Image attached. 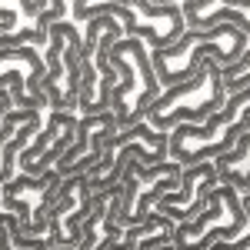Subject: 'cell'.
Segmentation results:
<instances>
[{
	"label": "cell",
	"mask_w": 250,
	"mask_h": 250,
	"mask_svg": "<svg viewBox=\"0 0 250 250\" xmlns=\"http://www.w3.org/2000/svg\"><path fill=\"white\" fill-rule=\"evenodd\" d=\"M213 170H217V184L233 187L240 197L250 190V130L237 140V147L230 154L213 160Z\"/></svg>",
	"instance_id": "4fadbf2b"
},
{
	"label": "cell",
	"mask_w": 250,
	"mask_h": 250,
	"mask_svg": "<svg viewBox=\"0 0 250 250\" xmlns=\"http://www.w3.org/2000/svg\"><path fill=\"white\" fill-rule=\"evenodd\" d=\"M240 207H244V213H247V224H250V190L240 197Z\"/></svg>",
	"instance_id": "2e32d148"
},
{
	"label": "cell",
	"mask_w": 250,
	"mask_h": 250,
	"mask_svg": "<svg viewBox=\"0 0 250 250\" xmlns=\"http://www.w3.org/2000/svg\"><path fill=\"white\" fill-rule=\"evenodd\" d=\"M217 67H227L247 50V37L230 27V23H220L213 30H187L184 37L177 40L167 50H154L150 54V67H154V77L160 83V90H170L177 83H187L197 74V67L204 63V57H210Z\"/></svg>",
	"instance_id": "277c9868"
},
{
	"label": "cell",
	"mask_w": 250,
	"mask_h": 250,
	"mask_svg": "<svg viewBox=\"0 0 250 250\" xmlns=\"http://www.w3.org/2000/svg\"><path fill=\"white\" fill-rule=\"evenodd\" d=\"M77 114H63V110H47V124H43V130H40L17 157V173H27L34 164H37L40 157L47 154L54 144H57L63 134H70V130H77Z\"/></svg>",
	"instance_id": "8fae6325"
},
{
	"label": "cell",
	"mask_w": 250,
	"mask_h": 250,
	"mask_svg": "<svg viewBox=\"0 0 250 250\" xmlns=\"http://www.w3.org/2000/svg\"><path fill=\"white\" fill-rule=\"evenodd\" d=\"M250 130V87L230 94L224 110L213 114L207 124H180L167 134V157L180 167L207 164L230 154L237 140Z\"/></svg>",
	"instance_id": "7a4b0ae2"
},
{
	"label": "cell",
	"mask_w": 250,
	"mask_h": 250,
	"mask_svg": "<svg viewBox=\"0 0 250 250\" xmlns=\"http://www.w3.org/2000/svg\"><path fill=\"white\" fill-rule=\"evenodd\" d=\"M173 240V220L160 217L157 210H150V217L137 227H127L120 244H114L110 250H164Z\"/></svg>",
	"instance_id": "7c38bea8"
},
{
	"label": "cell",
	"mask_w": 250,
	"mask_h": 250,
	"mask_svg": "<svg viewBox=\"0 0 250 250\" xmlns=\"http://www.w3.org/2000/svg\"><path fill=\"white\" fill-rule=\"evenodd\" d=\"M60 184H63V177L57 170H47L40 177L17 173L14 180H7L0 187V207L17 217L20 230L27 237H43L47 233V213L57 200Z\"/></svg>",
	"instance_id": "52a82bcc"
},
{
	"label": "cell",
	"mask_w": 250,
	"mask_h": 250,
	"mask_svg": "<svg viewBox=\"0 0 250 250\" xmlns=\"http://www.w3.org/2000/svg\"><path fill=\"white\" fill-rule=\"evenodd\" d=\"M94 17H114L124 30V37H137L147 43V50H167L187 34L180 0L150 3V0H104V3H70V23H90Z\"/></svg>",
	"instance_id": "6da1fadb"
},
{
	"label": "cell",
	"mask_w": 250,
	"mask_h": 250,
	"mask_svg": "<svg viewBox=\"0 0 250 250\" xmlns=\"http://www.w3.org/2000/svg\"><path fill=\"white\" fill-rule=\"evenodd\" d=\"M120 197H117V187L110 193H97V204L90 217L83 220L80 227V244L77 250H110L114 244H120L124 237V227H120Z\"/></svg>",
	"instance_id": "30bf717a"
},
{
	"label": "cell",
	"mask_w": 250,
	"mask_h": 250,
	"mask_svg": "<svg viewBox=\"0 0 250 250\" xmlns=\"http://www.w3.org/2000/svg\"><path fill=\"white\" fill-rule=\"evenodd\" d=\"M224 104H227V90L220 80V67L210 54L187 83H177L157 97L144 110V120L160 134H170L180 124H207L213 114L224 110Z\"/></svg>",
	"instance_id": "3957f363"
},
{
	"label": "cell",
	"mask_w": 250,
	"mask_h": 250,
	"mask_svg": "<svg viewBox=\"0 0 250 250\" xmlns=\"http://www.w3.org/2000/svg\"><path fill=\"white\" fill-rule=\"evenodd\" d=\"M164 250H173V247H164Z\"/></svg>",
	"instance_id": "e0dca14e"
},
{
	"label": "cell",
	"mask_w": 250,
	"mask_h": 250,
	"mask_svg": "<svg viewBox=\"0 0 250 250\" xmlns=\"http://www.w3.org/2000/svg\"><path fill=\"white\" fill-rule=\"evenodd\" d=\"M207 250H250V230L244 233V237L230 240V244H213V247H207Z\"/></svg>",
	"instance_id": "9a60e30c"
},
{
	"label": "cell",
	"mask_w": 250,
	"mask_h": 250,
	"mask_svg": "<svg viewBox=\"0 0 250 250\" xmlns=\"http://www.w3.org/2000/svg\"><path fill=\"white\" fill-rule=\"evenodd\" d=\"M217 170H213V160L207 164H193V167H184L180 170V187L170 193H164L154 204V210L160 217H170L173 224H187L197 213L207 207L210 193L217 190Z\"/></svg>",
	"instance_id": "ba28073f"
},
{
	"label": "cell",
	"mask_w": 250,
	"mask_h": 250,
	"mask_svg": "<svg viewBox=\"0 0 250 250\" xmlns=\"http://www.w3.org/2000/svg\"><path fill=\"white\" fill-rule=\"evenodd\" d=\"M250 230L247 213L240 207V193L220 184L210 193L207 207L187 224H173V250H207L213 244H230Z\"/></svg>",
	"instance_id": "8992f818"
},
{
	"label": "cell",
	"mask_w": 250,
	"mask_h": 250,
	"mask_svg": "<svg viewBox=\"0 0 250 250\" xmlns=\"http://www.w3.org/2000/svg\"><path fill=\"white\" fill-rule=\"evenodd\" d=\"M110 67L117 70V87L110 97V114L117 120V130L134 127L144 120V110L164 94L150 67V50L137 37H120L110 47Z\"/></svg>",
	"instance_id": "5b68a950"
},
{
	"label": "cell",
	"mask_w": 250,
	"mask_h": 250,
	"mask_svg": "<svg viewBox=\"0 0 250 250\" xmlns=\"http://www.w3.org/2000/svg\"><path fill=\"white\" fill-rule=\"evenodd\" d=\"M220 80H224V90L227 97L230 94H240V90H247L250 87V47L240 54V57L227 63V67H220Z\"/></svg>",
	"instance_id": "5bb4252c"
},
{
	"label": "cell",
	"mask_w": 250,
	"mask_h": 250,
	"mask_svg": "<svg viewBox=\"0 0 250 250\" xmlns=\"http://www.w3.org/2000/svg\"><path fill=\"white\" fill-rule=\"evenodd\" d=\"M180 14H184V27L187 30H213L220 23L237 27L244 37L250 40V0L237 3V0H180Z\"/></svg>",
	"instance_id": "9c48e42d"
}]
</instances>
